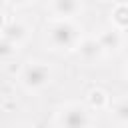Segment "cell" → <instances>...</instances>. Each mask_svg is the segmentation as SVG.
I'll use <instances>...</instances> for the list:
<instances>
[{"mask_svg": "<svg viewBox=\"0 0 128 128\" xmlns=\"http://www.w3.org/2000/svg\"><path fill=\"white\" fill-rule=\"evenodd\" d=\"M76 36H78V32H76V28H74L70 22H58V24L52 26V30H50V40H52V44H54V46H60V48H70V46H74Z\"/></svg>", "mask_w": 128, "mask_h": 128, "instance_id": "1", "label": "cell"}, {"mask_svg": "<svg viewBox=\"0 0 128 128\" xmlns=\"http://www.w3.org/2000/svg\"><path fill=\"white\" fill-rule=\"evenodd\" d=\"M60 122H62V128H86L88 126V114L80 106H70L64 110Z\"/></svg>", "mask_w": 128, "mask_h": 128, "instance_id": "3", "label": "cell"}, {"mask_svg": "<svg viewBox=\"0 0 128 128\" xmlns=\"http://www.w3.org/2000/svg\"><path fill=\"white\" fill-rule=\"evenodd\" d=\"M114 116H116L118 120H122V122H128V100H122V102L116 106Z\"/></svg>", "mask_w": 128, "mask_h": 128, "instance_id": "8", "label": "cell"}, {"mask_svg": "<svg viewBox=\"0 0 128 128\" xmlns=\"http://www.w3.org/2000/svg\"><path fill=\"white\" fill-rule=\"evenodd\" d=\"M98 44L102 46V50L104 48H116L118 44H120V38H118V32H114V30H106V32H102L100 34V38H98Z\"/></svg>", "mask_w": 128, "mask_h": 128, "instance_id": "6", "label": "cell"}, {"mask_svg": "<svg viewBox=\"0 0 128 128\" xmlns=\"http://www.w3.org/2000/svg\"><path fill=\"white\" fill-rule=\"evenodd\" d=\"M54 10L60 16H70V14H74L78 10V4H76V0H56Z\"/></svg>", "mask_w": 128, "mask_h": 128, "instance_id": "7", "label": "cell"}, {"mask_svg": "<svg viewBox=\"0 0 128 128\" xmlns=\"http://www.w3.org/2000/svg\"><path fill=\"white\" fill-rule=\"evenodd\" d=\"M116 20L122 24H128V8H118L116 10Z\"/></svg>", "mask_w": 128, "mask_h": 128, "instance_id": "10", "label": "cell"}, {"mask_svg": "<svg viewBox=\"0 0 128 128\" xmlns=\"http://www.w3.org/2000/svg\"><path fill=\"white\" fill-rule=\"evenodd\" d=\"M12 52H14V44H12L10 40L2 38V40H0V56H8V54H12Z\"/></svg>", "mask_w": 128, "mask_h": 128, "instance_id": "9", "label": "cell"}, {"mask_svg": "<svg viewBox=\"0 0 128 128\" xmlns=\"http://www.w3.org/2000/svg\"><path fill=\"white\" fill-rule=\"evenodd\" d=\"M80 54H82V58L84 60H88V62H94V60H98L100 58V54H102V46L98 44V40H84L82 44H80Z\"/></svg>", "mask_w": 128, "mask_h": 128, "instance_id": "4", "label": "cell"}, {"mask_svg": "<svg viewBox=\"0 0 128 128\" xmlns=\"http://www.w3.org/2000/svg\"><path fill=\"white\" fill-rule=\"evenodd\" d=\"M8 2H12V4H24V2H28V0H8Z\"/></svg>", "mask_w": 128, "mask_h": 128, "instance_id": "11", "label": "cell"}, {"mask_svg": "<svg viewBox=\"0 0 128 128\" xmlns=\"http://www.w3.org/2000/svg\"><path fill=\"white\" fill-rule=\"evenodd\" d=\"M22 80H24V84L28 88H40L50 80V70L46 66H42V64H30L24 70Z\"/></svg>", "mask_w": 128, "mask_h": 128, "instance_id": "2", "label": "cell"}, {"mask_svg": "<svg viewBox=\"0 0 128 128\" xmlns=\"http://www.w3.org/2000/svg\"><path fill=\"white\" fill-rule=\"evenodd\" d=\"M2 38H6V40H10L12 44H16V42H20L24 36H26V28L22 26V24H16V22H12V24H8V26H4L2 28Z\"/></svg>", "mask_w": 128, "mask_h": 128, "instance_id": "5", "label": "cell"}]
</instances>
